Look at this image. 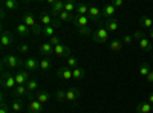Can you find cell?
<instances>
[{
	"mask_svg": "<svg viewBox=\"0 0 153 113\" xmlns=\"http://www.w3.org/2000/svg\"><path fill=\"white\" fill-rule=\"evenodd\" d=\"M29 72L28 70H19V72H16L14 73V77H16V83H17V86H26L28 84V81L31 80L29 78Z\"/></svg>",
	"mask_w": 153,
	"mask_h": 113,
	"instance_id": "cell-11",
	"label": "cell"
},
{
	"mask_svg": "<svg viewBox=\"0 0 153 113\" xmlns=\"http://www.w3.org/2000/svg\"><path fill=\"white\" fill-rule=\"evenodd\" d=\"M109 49L112 52H120L121 49H123V41L120 38H112L109 41Z\"/></svg>",
	"mask_w": 153,
	"mask_h": 113,
	"instance_id": "cell-22",
	"label": "cell"
},
{
	"mask_svg": "<svg viewBox=\"0 0 153 113\" xmlns=\"http://www.w3.org/2000/svg\"><path fill=\"white\" fill-rule=\"evenodd\" d=\"M87 14H89V6L86 3H78L76 5L75 16H87Z\"/></svg>",
	"mask_w": 153,
	"mask_h": 113,
	"instance_id": "cell-29",
	"label": "cell"
},
{
	"mask_svg": "<svg viewBox=\"0 0 153 113\" xmlns=\"http://www.w3.org/2000/svg\"><path fill=\"white\" fill-rule=\"evenodd\" d=\"M63 11H65V2H61V0H55V2L51 5V12H52L54 17H57Z\"/></svg>",
	"mask_w": 153,
	"mask_h": 113,
	"instance_id": "cell-17",
	"label": "cell"
},
{
	"mask_svg": "<svg viewBox=\"0 0 153 113\" xmlns=\"http://www.w3.org/2000/svg\"><path fill=\"white\" fill-rule=\"evenodd\" d=\"M76 2H74V0H71V2H65V11L69 12V14H74L75 16V11H76Z\"/></svg>",
	"mask_w": 153,
	"mask_h": 113,
	"instance_id": "cell-31",
	"label": "cell"
},
{
	"mask_svg": "<svg viewBox=\"0 0 153 113\" xmlns=\"http://www.w3.org/2000/svg\"><path fill=\"white\" fill-rule=\"evenodd\" d=\"M23 23L26 24V26L35 34V35H40V34H43V28L40 26V24H37V21H35V18L31 16V14H25L23 16Z\"/></svg>",
	"mask_w": 153,
	"mask_h": 113,
	"instance_id": "cell-2",
	"label": "cell"
},
{
	"mask_svg": "<svg viewBox=\"0 0 153 113\" xmlns=\"http://www.w3.org/2000/svg\"><path fill=\"white\" fill-rule=\"evenodd\" d=\"M106 28H107V31L109 32H115V31H118V28H120V21L117 20V18H110V20H106Z\"/></svg>",
	"mask_w": 153,
	"mask_h": 113,
	"instance_id": "cell-23",
	"label": "cell"
},
{
	"mask_svg": "<svg viewBox=\"0 0 153 113\" xmlns=\"http://www.w3.org/2000/svg\"><path fill=\"white\" fill-rule=\"evenodd\" d=\"M57 77H58L60 80H63V81H71V80H74V77H72V69H69L68 66L58 67V69H57Z\"/></svg>",
	"mask_w": 153,
	"mask_h": 113,
	"instance_id": "cell-10",
	"label": "cell"
},
{
	"mask_svg": "<svg viewBox=\"0 0 153 113\" xmlns=\"http://www.w3.org/2000/svg\"><path fill=\"white\" fill-rule=\"evenodd\" d=\"M78 31V34H81V35H92L94 34V31H92V28L89 26V28H81V29H76Z\"/></svg>",
	"mask_w": 153,
	"mask_h": 113,
	"instance_id": "cell-39",
	"label": "cell"
},
{
	"mask_svg": "<svg viewBox=\"0 0 153 113\" xmlns=\"http://www.w3.org/2000/svg\"><path fill=\"white\" fill-rule=\"evenodd\" d=\"M57 18H58L60 21H71V23H72V20H74V14H69V12L63 11V12H60V14L57 16Z\"/></svg>",
	"mask_w": 153,
	"mask_h": 113,
	"instance_id": "cell-32",
	"label": "cell"
},
{
	"mask_svg": "<svg viewBox=\"0 0 153 113\" xmlns=\"http://www.w3.org/2000/svg\"><path fill=\"white\" fill-rule=\"evenodd\" d=\"M101 12H103V17L106 20H110V18H113L115 12H117V8L113 6V3H106L103 8H101Z\"/></svg>",
	"mask_w": 153,
	"mask_h": 113,
	"instance_id": "cell-13",
	"label": "cell"
},
{
	"mask_svg": "<svg viewBox=\"0 0 153 113\" xmlns=\"http://www.w3.org/2000/svg\"><path fill=\"white\" fill-rule=\"evenodd\" d=\"M87 17L91 18L92 21H97L101 24V17H103V12H101V8L98 6H89V14Z\"/></svg>",
	"mask_w": 153,
	"mask_h": 113,
	"instance_id": "cell-12",
	"label": "cell"
},
{
	"mask_svg": "<svg viewBox=\"0 0 153 113\" xmlns=\"http://www.w3.org/2000/svg\"><path fill=\"white\" fill-rule=\"evenodd\" d=\"M0 17H2V20L6 17V12H5V8H2V11H0Z\"/></svg>",
	"mask_w": 153,
	"mask_h": 113,
	"instance_id": "cell-46",
	"label": "cell"
},
{
	"mask_svg": "<svg viewBox=\"0 0 153 113\" xmlns=\"http://www.w3.org/2000/svg\"><path fill=\"white\" fill-rule=\"evenodd\" d=\"M0 113H9V109L5 101H2V104H0Z\"/></svg>",
	"mask_w": 153,
	"mask_h": 113,
	"instance_id": "cell-43",
	"label": "cell"
},
{
	"mask_svg": "<svg viewBox=\"0 0 153 113\" xmlns=\"http://www.w3.org/2000/svg\"><path fill=\"white\" fill-rule=\"evenodd\" d=\"M54 20H55V17L49 16V14H42L40 16V23L43 24V26H52Z\"/></svg>",
	"mask_w": 153,
	"mask_h": 113,
	"instance_id": "cell-27",
	"label": "cell"
},
{
	"mask_svg": "<svg viewBox=\"0 0 153 113\" xmlns=\"http://www.w3.org/2000/svg\"><path fill=\"white\" fill-rule=\"evenodd\" d=\"M149 37L153 40V29H150V31H149Z\"/></svg>",
	"mask_w": 153,
	"mask_h": 113,
	"instance_id": "cell-48",
	"label": "cell"
},
{
	"mask_svg": "<svg viewBox=\"0 0 153 113\" xmlns=\"http://www.w3.org/2000/svg\"><path fill=\"white\" fill-rule=\"evenodd\" d=\"M150 66H149V63H141V64H139V73H141L143 75V77H147V75L150 73Z\"/></svg>",
	"mask_w": 153,
	"mask_h": 113,
	"instance_id": "cell-35",
	"label": "cell"
},
{
	"mask_svg": "<svg viewBox=\"0 0 153 113\" xmlns=\"http://www.w3.org/2000/svg\"><path fill=\"white\" fill-rule=\"evenodd\" d=\"M26 89H28L31 93H34V92L38 89V83H37V80H29L28 84H26Z\"/></svg>",
	"mask_w": 153,
	"mask_h": 113,
	"instance_id": "cell-36",
	"label": "cell"
},
{
	"mask_svg": "<svg viewBox=\"0 0 153 113\" xmlns=\"http://www.w3.org/2000/svg\"><path fill=\"white\" fill-rule=\"evenodd\" d=\"M49 43H51V44H52V46L55 47V46L61 44V38H60L58 35H54V37H51V38H49Z\"/></svg>",
	"mask_w": 153,
	"mask_h": 113,
	"instance_id": "cell-38",
	"label": "cell"
},
{
	"mask_svg": "<svg viewBox=\"0 0 153 113\" xmlns=\"http://www.w3.org/2000/svg\"><path fill=\"white\" fill-rule=\"evenodd\" d=\"M55 99H57V103H65L66 101V90L65 89H58L55 92Z\"/></svg>",
	"mask_w": 153,
	"mask_h": 113,
	"instance_id": "cell-34",
	"label": "cell"
},
{
	"mask_svg": "<svg viewBox=\"0 0 153 113\" xmlns=\"http://www.w3.org/2000/svg\"><path fill=\"white\" fill-rule=\"evenodd\" d=\"M40 54L43 55V57H46V58H51V55H54V46L51 44L49 41H46V43H43V44H40Z\"/></svg>",
	"mask_w": 153,
	"mask_h": 113,
	"instance_id": "cell-14",
	"label": "cell"
},
{
	"mask_svg": "<svg viewBox=\"0 0 153 113\" xmlns=\"http://www.w3.org/2000/svg\"><path fill=\"white\" fill-rule=\"evenodd\" d=\"M132 35H133V40H141L143 37H146V34H144L143 31H136V32H133Z\"/></svg>",
	"mask_w": 153,
	"mask_h": 113,
	"instance_id": "cell-42",
	"label": "cell"
},
{
	"mask_svg": "<svg viewBox=\"0 0 153 113\" xmlns=\"http://www.w3.org/2000/svg\"><path fill=\"white\" fill-rule=\"evenodd\" d=\"M9 113H16V112H9Z\"/></svg>",
	"mask_w": 153,
	"mask_h": 113,
	"instance_id": "cell-49",
	"label": "cell"
},
{
	"mask_svg": "<svg viewBox=\"0 0 153 113\" xmlns=\"http://www.w3.org/2000/svg\"><path fill=\"white\" fill-rule=\"evenodd\" d=\"M16 32H17L20 37H29V34H31L32 31H31L25 23H19L17 26H16Z\"/></svg>",
	"mask_w": 153,
	"mask_h": 113,
	"instance_id": "cell-20",
	"label": "cell"
},
{
	"mask_svg": "<svg viewBox=\"0 0 153 113\" xmlns=\"http://www.w3.org/2000/svg\"><path fill=\"white\" fill-rule=\"evenodd\" d=\"M66 66L69 67V69H75V67H78V58H76V57H69L68 60H66Z\"/></svg>",
	"mask_w": 153,
	"mask_h": 113,
	"instance_id": "cell-33",
	"label": "cell"
},
{
	"mask_svg": "<svg viewBox=\"0 0 153 113\" xmlns=\"http://www.w3.org/2000/svg\"><path fill=\"white\" fill-rule=\"evenodd\" d=\"M121 41H123V43H127V44H130V43L133 41V35H129V34L123 35V37H121Z\"/></svg>",
	"mask_w": 153,
	"mask_h": 113,
	"instance_id": "cell-40",
	"label": "cell"
},
{
	"mask_svg": "<svg viewBox=\"0 0 153 113\" xmlns=\"http://www.w3.org/2000/svg\"><path fill=\"white\" fill-rule=\"evenodd\" d=\"M3 8L8 11H17L20 8V2H17V0H5Z\"/></svg>",
	"mask_w": 153,
	"mask_h": 113,
	"instance_id": "cell-24",
	"label": "cell"
},
{
	"mask_svg": "<svg viewBox=\"0 0 153 113\" xmlns=\"http://www.w3.org/2000/svg\"><path fill=\"white\" fill-rule=\"evenodd\" d=\"M43 34L51 38V37L55 35V28L54 26H43Z\"/></svg>",
	"mask_w": 153,
	"mask_h": 113,
	"instance_id": "cell-37",
	"label": "cell"
},
{
	"mask_svg": "<svg viewBox=\"0 0 153 113\" xmlns=\"http://www.w3.org/2000/svg\"><path fill=\"white\" fill-rule=\"evenodd\" d=\"M54 55L68 60V58L71 57V47H69L68 44H65V43H61V44H58V46L54 47Z\"/></svg>",
	"mask_w": 153,
	"mask_h": 113,
	"instance_id": "cell-7",
	"label": "cell"
},
{
	"mask_svg": "<svg viewBox=\"0 0 153 113\" xmlns=\"http://www.w3.org/2000/svg\"><path fill=\"white\" fill-rule=\"evenodd\" d=\"M11 110L12 112H16V113H20L22 110H23V101L22 99H14V101H12V104H11Z\"/></svg>",
	"mask_w": 153,
	"mask_h": 113,
	"instance_id": "cell-30",
	"label": "cell"
},
{
	"mask_svg": "<svg viewBox=\"0 0 153 113\" xmlns=\"http://www.w3.org/2000/svg\"><path fill=\"white\" fill-rule=\"evenodd\" d=\"M123 5H124L123 0H115V2H113V6H115V8H121Z\"/></svg>",
	"mask_w": 153,
	"mask_h": 113,
	"instance_id": "cell-45",
	"label": "cell"
},
{
	"mask_svg": "<svg viewBox=\"0 0 153 113\" xmlns=\"http://www.w3.org/2000/svg\"><path fill=\"white\" fill-rule=\"evenodd\" d=\"M92 40H94L97 44H104V43H107V40H109V31H107V28H106V26H100L97 31H94Z\"/></svg>",
	"mask_w": 153,
	"mask_h": 113,
	"instance_id": "cell-1",
	"label": "cell"
},
{
	"mask_svg": "<svg viewBox=\"0 0 153 113\" xmlns=\"http://www.w3.org/2000/svg\"><path fill=\"white\" fill-rule=\"evenodd\" d=\"M25 64V60H22L17 55H5L2 60V66L3 67H19Z\"/></svg>",
	"mask_w": 153,
	"mask_h": 113,
	"instance_id": "cell-3",
	"label": "cell"
},
{
	"mask_svg": "<svg viewBox=\"0 0 153 113\" xmlns=\"http://www.w3.org/2000/svg\"><path fill=\"white\" fill-rule=\"evenodd\" d=\"M81 98V90L78 87H71V89H66V101L68 103H75Z\"/></svg>",
	"mask_w": 153,
	"mask_h": 113,
	"instance_id": "cell-8",
	"label": "cell"
},
{
	"mask_svg": "<svg viewBox=\"0 0 153 113\" xmlns=\"http://www.w3.org/2000/svg\"><path fill=\"white\" fill-rule=\"evenodd\" d=\"M34 93H31L28 89H26V86H17L14 90H12V96H14L16 99L19 98H32Z\"/></svg>",
	"mask_w": 153,
	"mask_h": 113,
	"instance_id": "cell-9",
	"label": "cell"
},
{
	"mask_svg": "<svg viewBox=\"0 0 153 113\" xmlns=\"http://www.w3.org/2000/svg\"><path fill=\"white\" fill-rule=\"evenodd\" d=\"M146 81H147L149 84H153V70H150V73L146 77Z\"/></svg>",
	"mask_w": 153,
	"mask_h": 113,
	"instance_id": "cell-44",
	"label": "cell"
},
{
	"mask_svg": "<svg viewBox=\"0 0 153 113\" xmlns=\"http://www.w3.org/2000/svg\"><path fill=\"white\" fill-rule=\"evenodd\" d=\"M91 18H89L87 16H74V20H72V23H74V26L76 28V29H81V28H89L91 26Z\"/></svg>",
	"mask_w": 153,
	"mask_h": 113,
	"instance_id": "cell-6",
	"label": "cell"
},
{
	"mask_svg": "<svg viewBox=\"0 0 153 113\" xmlns=\"http://www.w3.org/2000/svg\"><path fill=\"white\" fill-rule=\"evenodd\" d=\"M139 26L144 28V29H153V17H149V16H143L139 18Z\"/></svg>",
	"mask_w": 153,
	"mask_h": 113,
	"instance_id": "cell-19",
	"label": "cell"
},
{
	"mask_svg": "<svg viewBox=\"0 0 153 113\" xmlns=\"http://www.w3.org/2000/svg\"><path fill=\"white\" fill-rule=\"evenodd\" d=\"M136 113H153V106L149 101H141L136 104Z\"/></svg>",
	"mask_w": 153,
	"mask_h": 113,
	"instance_id": "cell-15",
	"label": "cell"
},
{
	"mask_svg": "<svg viewBox=\"0 0 153 113\" xmlns=\"http://www.w3.org/2000/svg\"><path fill=\"white\" fill-rule=\"evenodd\" d=\"M147 101H149V103H150V104L153 106V93H150V95H149V98H147Z\"/></svg>",
	"mask_w": 153,
	"mask_h": 113,
	"instance_id": "cell-47",
	"label": "cell"
},
{
	"mask_svg": "<svg viewBox=\"0 0 153 113\" xmlns=\"http://www.w3.org/2000/svg\"><path fill=\"white\" fill-rule=\"evenodd\" d=\"M28 51H29V44L23 43V44L19 46V52H20V54H28Z\"/></svg>",
	"mask_w": 153,
	"mask_h": 113,
	"instance_id": "cell-41",
	"label": "cell"
},
{
	"mask_svg": "<svg viewBox=\"0 0 153 113\" xmlns=\"http://www.w3.org/2000/svg\"><path fill=\"white\" fill-rule=\"evenodd\" d=\"M12 40H14L12 32L11 31H3L2 37H0V44H2V47H6V46H9L12 43Z\"/></svg>",
	"mask_w": 153,
	"mask_h": 113,
	"instance_id": "cell-16",
	"label": "cell"
},
{
	"mask_svg": "<svg viewBox=\"0 0 153 113\" xmlns=\"http://www.w3.org/2000/svg\"><path fill=\"white\" fill-rule=\"evenodd\" d=\"M34 99H37V101L40 103V104L45 106V104L49 101V99H51V95H49L48 92H38V93L34 96Z\"/></svg>",
	"mask_w": 153,
	"mask_h": 113,
	"instance_id": "cell-26",
	"label": "cell"
},
{
	"mask_svg": "<svg viewBox=\"0 0 153 113\" xmlns=\"http://www.w3.org/2000/svg\"><path fill=\"white\" fill-rule=\"evenodd\" d=\"M84 75H86V72H84V69L83 67H75L74 70H72V77H74V80L75 81H81L83 78H84Z\"/></svg>",
	"mask_w": 153,
	"mask_h": 113,
	"instance_id": "cell-28",
	"label": "cell"
},
{
	"mask_svg": "<svg viewBox=\"0 0 153 113\" xmlns=\"http://www.w3.org/2000/svg\"><path fill=\"white\" fill-rule=\"evenodd\" d=\"M25 70H28L29 73H37L38 70H40V61L35 60V58H26L25 60V64H23Z\"/></svg>",
	"mask_w": 153,
	"mask_h": 113,
	"instance_id": "cell-5",
	"label": "cell"
},
{
	"mask_svg": "<svg viewBox=\"0 0 153 113\" xmlns=\"http://www.w3.org/2000/svg\"><path fill=\"white\" fill-rule=\"evenodd\" d=\"M42 112H43V104H40L37 99H32L28 104V113H42Z\"/></svg>",
	"mask_w": 153,
	"mask_h": 113,
	"instance_id": "cell-18",
	"label": "cell"
},
{
	"mask_svg": "<svg viewBox=\"0 0 153 113\" xmlns=\"http://www.w3.org/2000/svg\"><path fill=\"white\" fill-rule=\"evenodd\" d=\"M51 67H52V60L43 57V58L40 60V70H42V72H49Z\"/></svg>",
	"mask_w": 153,
	"mask_h": 113,
	"instance_id": "cell-25",
	"label": "cell"
},
{
	"mask_svg": "<svg viewBox=\"0 0 153 113\" xmlns=\"http://www.w3.org/2000/svg\"><path fill=\"white\" fill-rule=\"evenodd\" d=\"M138 43H139V47H141L144 52H150L153 49V43L147 38V37H143L141 40H138Z\"/></svg>",
	"mask_w": 153,
	"mask_h": 113,
	"instance_id": "cell-21",
	"label": "cell"
},
{
	"mask_svg": "<svg viewBox=\"0 0 153 113\" xmlns=\"http://www.w3.org/2000/svg\"><path fill=\"white\" fill-rule=\"evenodd\" d=\"M2 86L5 87V89L14 90L16 87H17V83H16V77H14V73L3 72V73H2Z\"/></svg>",
	"mask_w": 153,
	"mask_h": 113,
	"instance_id": "cell-4",
	"label": "cell"
}]
</instances>
